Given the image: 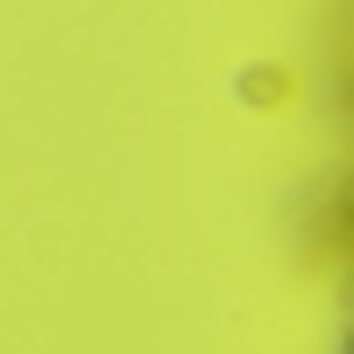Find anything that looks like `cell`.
<instances>
[{"instance_id": "1", "label": "cell", "mask_w": 354, "mask_h": 354, "mask_svg": "<svg viewBox=\"0 0 354 354\" xmlns=\"http://www.w3.org/2000/svg\"><path fill=\"white\" fill-rule=\"evenodd\" d=\"M239 97H248V106H283V97H292V80H283V71H274V62H248V71H239Z\"/></svg>"}]
</instances>
